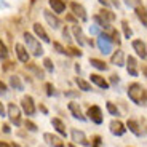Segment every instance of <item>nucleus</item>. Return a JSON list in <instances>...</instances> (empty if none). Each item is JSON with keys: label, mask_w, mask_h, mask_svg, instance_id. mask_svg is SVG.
<instances>
[{"label": "nucleus", "mask_w": 147, "mask_h": 147, "mask_svg": "<svg viewBox=\"0 0 147 147\" xmlns=\"http://www.w3.org/2000/svg\"><path fill=\"white\" fill-rule=\"evenodd\" d=\"M128 96L129 99L133 101L134 104H138V106H146V88H144L141 83H131L128 86Z\"/></svg>", "instance_id": "1"}, {"label": "nucleus", "mask_w": 147, "mask_h": 147, "mask_svg": "<svg viewBox=\"0 0 147 147\" xmlns=\"http://www.w3.org/2000/svg\"><path fill=\"white\" fill-rule=\"evenodd\" d=\"M24 42H26V50L29 51V55L35 56V58H40L43 56V48L40 45V40L34 37L30 32H24Z\"/></svg>", "instance_id": "2"}, {"label": "nucleus", "mask_w": 147, "mask_h": 147, "mask_svg": "<svg viewBox=\"0 0 147 147\" xmlns=\"http://www.w3.org/2000/svg\"><path fill=\"white\" fill-rule=\"evenodd\" d=\"M98 48H99V51L102 55H110L112 50H114V42H112V37L106 32H101L98 35V42H96Z\"/></svg>", "instance_id": "3"}, {"label": "nucleus", "mask_w": 147, "mask_h": 147, "mask_svg": "<svg viewBox=\"0 0 147 147\" xmlns=\"http://www.w3.org/2000/svg\"><path fill=\"white\" fill-rule=\"evenodd\" d=\"M21 109L27 117H34L35 115V102H34L32 96H24L21 99Z\"/></svg>", "instance_id": "4"}, {"label": "nucleus", "mask_w": 147, "mask_h": 147, "mask_svg": "<svg viewBox=\"0 0 147 147\" xmlns=\"http://www.w3.org/2000/svg\"><path fill=\"white\" fill-rule=\"evenodd\" d=\"M8 117H10L11 123L15 126H21V109L16 104H8Z\"/></svg>", "instance_id": "5"}, {"label": "nucleus", "mask_w": 147, "mask_h": 147, "mask_svg": "<svg viewBox=\"0 0 147 147\" xmlns=\"http://www.w3.org/2000/svg\"><path fill=\"white\" fill-rule=\"evenodd\" d=\"M86 115H88V118L93 121V123H96V125H101V123L104 121L102 110H101L99 106H91L88 109V112H86Z\"/></svg>", "instance_id": "6"}, {"label": "nucleus", "mask_w": 147, "mask_h": 147, "mask_svg": "<svg viewBox=\"0 0 147 147\" xmlns=\"http://www.w3.org/2000/svg\"><path fill=\"white\" fill-rule=\"evenodd\" d=\"M70 138H72L74 144H80V146H83V147L90 146V141H88V138H86V134H85L83 131H80V129H77V128H74L72 131H70Z\"/></svg>", "instance_id": "7"}, {"label": "nucleus", "mask_w": 147, "mask_h": 147, "mask_svg": "<svg viewBox=\"0 0 147 147\" xmlns=\"http://www.w3.org/2000/svg\"><path fill=\"white\" fill-rule=\"evenodd\" d=\"M70 10H72V15L75 16L80 21H86L88 19V15H86V8L82 3H77V2H72L70 3Z\"/></svg>", "instance_id": "8"}, {"label": "nucleus", "mask_w": 147, "mask_h": 147, "mask_svg": "<svg viewBox=\"0 0 147 147\" xmlns=\"http://www.w3.org/2000/svg\"><path fill=\"white\" fill-rule=\"evenodd\" d=\"M131 47H133V50L136 51V55L139 56L142 61H146V58H147V53H146V51H147L146 42H144V40H139V38H138V40H133V42H131Z\"/></svg>", "instance_id": "9"}, {"label": "nucleus", "mask_w": 147, "mask_h": 147, "mask_svg": "<svg viewBox=\"0 0 147 147\" xmlns=\"http://www.w3.org/2000/svg\"><path fill=\"white\" fill-rule=\"evenodd\" d=\"M43 141L50 147H64V141L53 133H43Z\"/></svg>", "instance_id": "10"}, {"label": "nucleus", "mask_w": 147, "mask_h": 147, "mask_svg": "<svg viewBox=\"0 0 147 147\" xmlns=\"http://www.w3.org/2000/svg\"><path fill=\"white\" fill-rule=\"evenodd\" d=\"M43 16H45V21L48 22V26L51 27V29H59L61 27V19L58 18L56 15H53L51 11H48V10H43Z\"/></svg>", "instance_id": "11"}, {"label": "nucleus", "mask_w": 147, "mask_h": 147, "mask_svg": "<svg viewBox=\"0 0 147 147\" xmlns=\"http://www.w3.org/2000/svg\"><path fill=\"white\" fill-rule=\"evenodd\" d=\"M110 133L114 134V136H123L126 133V126L121 123L120 120H117V118H114V120L110 121Z\"/></svg>", "instance_id": "12"}, {"label": "nucleus", "mask_w": 147, "mask_h": 147, "mask_svg": "<svg viewBox=\"0 0 147 147\" xmlns=\"http://www.w3.org/2000/svg\"><path fill=\"white\" fill-rule=\"evenodd\" d=\"M15 51H16V56H18V59L21 61V63H29V58H30V55H29V51L26 50V47L24 45H21V43H16L15 45Z\"/></svg>", "instance_id": "13"}, {"label": "nucleus", "mask_w": 147, "mask_h": 147, "mask_svg": "<svg viewBox=\"0 0 147 147\" xmlns=\"http://www.w3.org/2000/svg\"><path fill=\"white\" fill-rule=\"evenodd\" d=\"M90 80H91V83H94L96 86H99V88H102V90H109V82L106 80L104 77H101L99 74H91L90 75Z\"/></svg>", "instance_id": "14"}, {"label": "nucleus", "mask_w": 147, "mask_h": 147, "mask_svg": "<svg viewBox=\"0 0 147 147\" xmlns=\"http://www.w3.org/2000/svg\"><path fill=\"white\" fill-rule=\"evenodd\" d=\"M67 107H69V110H70V114H72L74 118H77V120H80V121H86V117L82 114V109L77 102H69Z\"/></svg>", "instance_id": "15"}, {"label": "nucleus", "mask_w": 147, "mask_h": 147, "mask_svg": "<svg viewBox=\"0 0 147 147\" xmlns=\"http://www.w3.org/2000/svg\"><path fill=\"white\" fill-rule=\"evenodd\" d=\"M110 64H114L117 67H123L125 66V53L121 50H117L114 55L110 56Z\"/></svg>", "instance_id": "16"}, {"label": "nucleus", "mask_w": 147, "mask_h": 147, "mask_svg": "<svg viewBox=\"0 0 147 147\" xmlns=\"http://www.w3.org/2000/svg\"><path fill=\"white\" fill-rule=\"evenodd\" d=\"M48 3L51 7L53 13H56V15H61V13L66 11V3L63 0H48Z\"/></svg>", "instance_id": "17"}, {"label": "nucleus", "mask_w": 147, "mask_h": 147, "mask_svg": "<svg viewBox=\"0 0 147 147\" xmlns=\"http://www.w3.org/2000/svg\"><path fill=\"white\" fill-rule=\"evenodd\" d=\"M51 125H53V128H55L56 131L59 133V134H61V136H64V138L67 136V131H66V125H64V121L61 120V118H58V117L51 118Z\"/></svg>", "instance_id": "18"}, {"label": "nucleus", "mask_w": 147, "mask_h": 147, "mask_svg": "<svg viewBox=\"0 0 147 147\" xmlns=\"http://www.w3.org/2000/svg\"><path fill=\"white\" fill-rule=\"evenodd\" d=\"M126 70H128V74L131 77H138V63L133 56L126 58Z\"/></svg>", "instance_id": "19"}, {"label": "nucleus", "mask_w": 147, "mask_h": 147, "mask_svg": "<svg viewBox=\"0 0 147 147\" xmlns=\"http://www.w3.org/2000/svg\"><path fill=\"white\" fill-rule=\"evenodd\" d=\"M34 32H35V35L38 37L42 42H45V43H50V37H48V34L45 32L43 26H40L38 22H35V24H34Z\"/></svg>", "instance_id": "20"}, {"label": "nucleus", "mask_w": 147, "mask_h": 147, "mask_svg": "<svg viewBox=\"0 0 147 147\" xmlns=\"http://www.w3.org/2000/svg\"><path fill=\"white\" fill-rule=\"evenodd\" d=\"M72 34H74V38H75V42H77L80 47H83L85 45V35H83V30H82L80 26H74L72 27Z\"/></svg>", "instance_id": "21"}, {"label": "nucleus", "mask_w": 147, "mask_h": 147, "mask_svg": "<svg viewBox=\"0 0 147 147\" xmlns=\"http://www.w3.org/2000/svg\"><path fill=\"white\" fill-rule=\"evenodd\" d=\"M10 86L13 90H16V91H22V90H24V85H22L21 78H19L18 75H11L10 77Z\"/></svg>", "instance_id": "22"}, {"label": "nucleus", "mask_w": 147, "mask_h": 147, "mask_svg": "<svg viewBox=\"0 0 147 147\" xmlns=\"http://www.w3.org/2000/svg\"><path fill=\"white\" fill-rule=\"evenodd\" d=\"M90 64H91V67H94V69H98V70H107L109 69V66L104 63L102 59H98V58H90Z\"/></svg>", "instance_id": "23"}, {"label": "nucleus", "mask_w": 147, "mask_h": 147, "mask_svg": "<svg viewBox=\"0 0 147 147\" xmlns=\"http://www.w3.org/2000/svg\"><path fill=\"white\" fill-rule=\"evenodd\" d=\"M125 126H126V129H129V131H131L133 134H136V136H141V134H144V133L139 129V125H138V121H134V120H128Z\"/></svg>", "instance_id": "24"}, {"label": "nucleus", "mask_w": 147, "mask_h": 147, "mask_svg": "<svg viewBox=\"0 0 147 147\" xmlns=\"http://www.w3.org/2000/svg\"><path fill=\"white\" fill-rule=\"evenodd\" d=\"M136 15L139 18V21L142 22V26L146 27L147 26V18H146V7L144 5H138L136 7Z\"/></svg>", "instance_id": "25"}, {"label": "nucleus", "mask_w": 147, "mask_h": 147, "mask_svg": "<svg viewBox=\"0 0 147 147\" xmlns=\"http://www.w3.org/2000/svg\"><path fill=\"white\" fill-rule=\"evenodd\" d=\"M75 83H77V86L82 90V91H91V85H90V82L83 80L82 77H75Z\"/></svg>", "instance_id": "26"}, {"label": "nucleus", "mask_w": 147, "mask_h": 147, "mask_svg": "<svg viewBox=\"0 0 147 147\" xmlns=\"http://www.w3.org/2000/svg\"><path fill=\"white\" fill-rule=\"evenodd\" d=\"M94 24H98V26L101 27V29H106V30H110V26H109V21H106V19H102L99 15H96L94 18Z\"/></svg>", "instance_id": "27"}, {"label": "nucleus", "mask_w": 147, "mask_h": 147, "mask_svg": "<svg viewBox=\"0 0 147 147\" xmlns=\"http://www.w3.org/2000/svg\"><path fill=\"white\" fill-rule=\"evenodd\" d=\"M99 16H101L102 19H106V21H109V22L115 19V15L109 10V8H102V10H101V13H99Z\"/></svg>", "instance_id": "28"}, {"label": "nucleus", "mask_w": 147, "mask_h": 147, "mask_svg": "<svg viewBox=\"0 0 147 147\" xmlns=\"http://www.w3.org/2000/svg\"><path fill=\"white\" fill-rule=\"evenodd\" d=\"M106 109H107V112H109L110 115H114V117H118V115H120V112H118L117 106H115L114 102H107L106 104Z\"/></svg>", "instance_id": "29"}, {"label": "nucleus", "mask_w": 147, "mask_h": 147, "mask_svg": "<svg viewBox=\"0 0 147 147\" xmlns=\"http://www.w3.org/2000/svg\"><path fill=\"white\" fill-rule=\"evenodd\" d=\"M8 58V48L3 42L0 40V61H5Z\"/></svg>", "instance_id": "30"}, {"label": "nucleus", "mask_w": 147, "mask_h": 147, "mask_svg": "<svg viewBox=\"0 0 147 147\" xmlns=\"http://www.w3.org/2000/svg\"><path fill=\"white\" fill-rule=\"evenodd\" d=\"M53 48H55L59 55H66V56L69 55V51H67V50H66V48H64L61 43H59V42H53Z\"/></svg>", "instance_id": "31"}, {"label": "nucleus", "mask_w": 147, "mask_h": 147, "mask_svg": "<svg viewBox=\"0 0 147 147\" xmlns=\"http://www.w3.org/2000/svg\"><path fill=\"white\" fill-rule=\"evenodd\" d=\"M26 64H27V67H29V69L37 75V78H43V72H42V70L35 66V64H29V63H26Z\"/></svg>", "instance_id": "32"}, {"label": "nucleus", "mask_w": 147, "mask_h": 147, "mask_svg": "<svg viewBox=\"0 0 147 147\" xmlns=\"http://www.w3.org/2000/svg\"><path fill=\"white\" fill-rule=\"evenodd\" d=\"M121 26H123V32H125V38H131V35H133V30L129 29L128 22H126V21H121Z\"/></svg>", "instance_id": "33"}, {"label": "nucleus", "mask_w": 147, "mask_h": 147, "mask_svg": "<svg viewBox=\"0 0 147 147\" xmlns=\"http://www.w3.org/2000/svg\"><path fill=\"white\" fill-rule=\"evenodd\" d=\"M43 66H45V69H47L48 72H53V70H55V66H53V63H51V59L50 58L43 59Z\"/></svg>", "instance_id": "34"}, {"label": "nucleus", "mask_w": 147, "mask_h": 147, "mask_svg": "<svg viewBox=\"0 0 147 147\" xmlns=\"http://www.w3.org/2000/svg\"><path fill=\"white\" fill-rule=\"evenodd\" d=\"M88 30H90V34H91V35H99V34H101V27L98 26V24H91Z\"/></svg>", "instance_id": "35"}, {"label": "nucleus", "mask_w": 147, "mask_h": 147, "mask_svg": "<svg viewBox=\"0 0 147 147\" xmlns=\"http://www.w3.org/2000/svg\"><path fill=\"white\" fill-rule=\"evenodd\" d=\"M24 125H26V128L29 129V131H32V133H35L37 129H38L35 123H34V121H30V120H26V121H24Z\"/></svg>", "instance_id": "36"}, {"label": "nucleus", "mask_w": 147, "mask_h": 147, "mask_svg": "<svg viewBox=\"0 0 147 147\" xmlns=\"http://www.w3.org/2000/svg\"><path fill=\"white\" fill-rule=\"evenodd\" d=\"M63 37H64V40H66V43H72V37H70V32L67 27L63 29Z\"/></svg>", "instance_id": "37"}, {"label": "nucleus", "mask_w": 147, "mask_h": 147, "mask_svg": "<svg viewBox=\"0 0 147 147\" xmlns=\"http://www.w3.org/2000/svg\"><path fill=\"white\" fill-rule=\"evenodd\" d=\"M47 94L48 96H53L55 94V86L51 83H47Z\"/></svg>", "instance_id": "38"}, {"label": "nucleus", "mask_w": 147, "mask_h": 147, "mask_svg": "<svg viewBox=\"0 0 147 147\" xmlns=\"http://www.w3.org/2000/svg\"><path fill=\"white\" fill-rule=\"evenodd\" d=\"M101 142H102V139H101V136H94V139H93V147H99Z\"/></svg>", "instance_id": "39"}, {"label": "nucleus", "mask_w": 147, "mask_h": 147, "mask_svg": "<svg viewBox=\"0 0 147 147\" xmlns=\"http://www.w3.org/2000/svg\"><path fill=\"white\" fill-rule=\"evenodd\" d=\"M69 55H74V56H78V58H80V56H82V51H78L77 48H70V50H69Z\"/></svg>", "instance_id": "40"}, {"label": "nucleus", "mask_w": 147, "mask_h": 147, "mask_svg": "<svg viewBox=\"0 0 147 147\" xmlns=\"http://www.w3.org/2000/svg\"><path fill=\"white\" fill-rule=\"evenodd\" d=\"M110 83H112V85H118V83H120V77H118V75H112V77H110Z\"/></svg>", "instance_id": "41"}, {"label": "nucleus", "mask_w": 147, "mask_h": 147, "mask_svg": "<svg viewBox=\"0 0 147 147\" xmlns=\"http://www.w3.org/2000/svg\"><path fill=\"white\" fill-rule=\"evenodd\" d=\"M0 94H7V85L0 80Z\"/></svg>", "instance_id": "42"}, {"label": "nucleus", "mask_w": 147, "mask_h": 147, "mask_svg": "<svg viewBox=\"0 0 147 147\" xmlns=\"http://www.w3.org/2000/svg\"><path fill=\"white\" fill-rule=\"evenodd\" d=\"M7 115V112H5V107H3V104L0 102V117H5Z\"/></svg>", "instance_id": "43"}, {"label": "nucleus", "mask_w": 147, "mask_h": 147, "mask_svg": "<svg viewBox=\"0 0 147 147\" xmlns=\"http://www.w3.org/2000/svg\"><path fill=\"white\" fill-rule=\"evenodd\" d=\"M99 3L102 5L104 8H109V2H107V0H99Z\"/></svg>", "instance_id": "44"}, {"label": "nucleus", "mask_w": 147, "mask_h": 147, "mask_svg": "<svg viewBox=\"0 0 147 147\" xmlns=\"http://www.w3.org/2000/svg\"><path fill=\"white\" fill-rule=\"evenodd\" d=\"M66 96H67V98H74V96H78V93H72V91H67V93H66Z\"/></svg>", "instance_id": "45"}, {"label": "nucleus", "mask_w": 147, "mask_h": 147, "mask_svg": "<svg viewBox=\"0 0 147 147\" xmlns=\"http://www.w3.org/2000/svg\"><path fill=\"white\" fill-rule=\"evenodd\" d=\"M0 147H11L8 142H3V141H0Z\"/></svg>", "instance_id": "46"}, {"label": "nucleus", "mask_w": 147, "mask_h": 147, "mask_svg": "<svg viewBox=\"0 0 147 147\" xmlns=\"http://www.w3.org/2000/svg\"><path fill=\"white\" fill-rule=\"evenodd\" d=\"M125 3L128 5V7H133V0H125Z\"/></svg>", "instance_id": "47"}, {"label": "nucleus", "mask_w": 147, "mask_h": 147, "mask_svg": "<svg viewBox=\"0 0 147 147\" xmlns=\"http://www.w3.org/2000/svg\"><path fill=\"white\" fill-rule=\"evenodd\" d=\"M3 131H5V133H10V126L5 125V126H3Z\"/></svg>", "instance_id": "48"}, {"label": "nucleus", "mask_w": 147, "mask_h": 147, "mask_svg": "<svg viewBox=\"0 0 147 147\" xmlns=\"http://www.w3.org/2000/svg\"><path fill=\"white\" fill-rule=\"evenodd\" d=\"M0 7H3V8H8V5L5 3V2H2V0H0Z\"/></svg>", "instance_id": "49"}, {"label": "nucleus", "mask_w": 147, "mask_h": 147, "mask_svg": "<svg viewBox=\"0 0 147 147\" xmlns=\"http://www.w3.org/2000/svg\"><path fill=\"white\" fill-rule=\"evenodd\" d=\"M69 147H77V146H75V144L72 142V144H69Z\"/></svg>", "instance_id": "50"}, {"label": "nucleus", "mask_w": 147, "mask_h": 147, "mask_svg": "<svg viewBox=\"0 0 147 147\" xmlns=\"http://www.w3.org/2000/svg\"><path fill=\"white\" fill-rule=\"evenodd\" d=\"M11 147H19L18 144H11Z\"/></svg>", "instance_id": "51"}]
</instances>
